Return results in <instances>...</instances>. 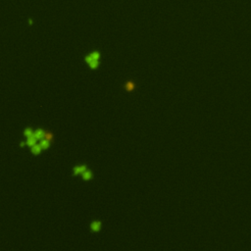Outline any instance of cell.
<instances>
[{"mask_svg": "<svg viewBox=\"0 0 251 251\" xmlns=\"http://www.w3.org/2000/svg\"><path fill=\"white\" fill-rule=\"evenodd\" d=\"M99 58L100 55L98 52H93L89 54L87 57H85V61L91 69H96L99 65Z\"/></svg>", "mask_w": 251, "mask_h": 251, "instance_id": "6da1fadb", "label": "cell"}, {"mask_svg": "<svg viewBox=\"0 0 251 251\" xmlns=\"http://www.w3.org/2000/svg\"><path fill=\"white\" fill-rule=\"evenodd\" d=\"M86 170H87V168H86L85 165H77V166L73 168V175L74 176H79V175L82 176L83 173L86 171Z\"/></svg>", "mask_w": 251, "mask_h": 251, "instance_id": "7a4b0ae2", "label": "cell"}, {"mask_svg": "<svg viewBox=\"0 0 251 251\" xmlns=\"http://www.w3.org/2000/svg\"><path fill=\"white\" fill-rule=\"evenodd\" d=\"M101 227H102V224H101L100 221H93V222L90 223V229L91 232H98L101 229Z\"/></svg>", "mask_w": 251, "mask_h": 251, "instance_id": "3957f363", "label": "cell"}, {"mask_svg": "<svg viewBox=\"0 0 251 251\" xmlns=\"http://www.w3.org/2000/svg\"><path fill=\"white\" fill-rule=\"evenodd\" d=\"M82 177L85 181H90V180H92V178H93V174H92L91 171L86 170V171L82 175Z\"/></svg>", "mask_w": 251, "mask_h": 251, "instance_id": "277c9868", "label": "cell"}, {"mask_svg": "<svg viewBox=\"0 0 251 251\" xmlns=\"http://www.w3.org/2000/svg\"><path fill=\"white\" fill-rule=\"evenodd\" d=\"M125 89H127L128 91H131V90H133V89L134 88V85H133V82H128L127 85H125Z\"/></svg>", "mask_w": 251, "mask_h": 251, "instance_id": "5b68a950", "label": "cell"}]
</instances>
